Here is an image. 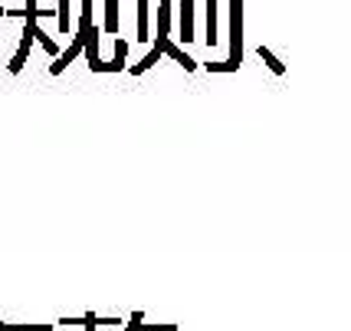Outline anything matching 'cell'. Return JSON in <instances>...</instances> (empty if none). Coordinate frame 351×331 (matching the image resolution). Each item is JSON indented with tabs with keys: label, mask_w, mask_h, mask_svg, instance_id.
<instances>
[{
	"label": "cell",
	"mask_w": 351,
	"mask_h": 331,
	"mask_svg": "<svg viewBox=\"0 0 351 331\" xmlns=\"http://www.w3.org/2000/svg\"><path fill=\"white\" fill-rule=\"evenodd\" d=\"M95 325H119V318H99L95 315Z\"/></svg>",
	"instance_id": "cell-11"
},
{
	"label": "cell",
	"mask_w": 351,
	"mask_h": 331,
	"mask_svg": "<svg viewBox=\"0 0 351 331\" xmlns=\"http://www.w3.org/2000/svg\"><path fill=\"white\" fill-rule=\"evenodd\" d=\"M33 40H36V23H30L27 20V27H23V40H20V46H16V53H14V60H10V73H20L23 69V62H27V56H30V46H33Z\"/></svg>",
	"instance_id": "cell-1"
},
{
	"label": "cell",
	"mask_w": 351,
	"mask_h": 331,
	"mask_svg": "<svg viewBox=\"0 0 351 331\" xmlns=\"http://www.w3.org/2000/svg\"><path fill=\"white\" fill-rule=\"evenodd\" d=\"M138 40H148V0H138Z\"/></svg>",
	"instance_id": "cell-6"
},
{
	"label": "cell",
	"mask_w": 351,
	"mask_h": 331,
	"mask_svg": "<svg viewBox=\"0 0 351 331\" xmlns=\"http://www.w3.org/2000/svg\"><path fill=\"white\" fill-rule=\"evenodd\" d=\"M125 53H128V43L119 40V43H115V60L102 62V66H99V73H122L125 69Z\"/></svg>",
	"instance_id": "cell-3"
},
{
	"label": "cell",
	"mask_w": 351,
	"mask_h": 331,
	"mask_svg": "<svg viewBox=\"0 0 351 331\" xmlns=\"http://www.w3.org/2000/svg\"><path fill=\"white\" fill-rule=\"evenodd\" d=\"M158 56H161V46H154L152 53H148V56H145V60L138 62V66H132V73H145V69H148V66H154V60H158Z\"/></svg>",
	"instance_id": "cell-8"
},
{
	"label": "cell",
	"mask_w": 351,
	"mask_h": 331,
	"mask_svg": "<svg viewBox=\"0 0 351 331\" xmlns=\"http://www.w3.org/2000/svg\"><path fill=\"white\" fill-rule=\"evenodd\" d=\"M106 33H119V0H106Z\"/></svg>",
	"instance_id": "cell-5"
},
{
	"label": "cell",
	"mask_w": 351,
	"mask_h": 331,
	"mask_svg": "<svg viewBox=\"0 0 351 331\" xmlns=\"http://www.w3.org/2000/svg\"><path fill=\"white\" fill-rule=\"evenodd\" d=\"M79 53H86V36H82V33H76V36H73V43H69V49H62L60 56L53 60V66H49V73H53V75H62V69H66L69 62L76 60Z\"/></svg>",
	"instance_id": "cell-2"
},
{
	"label": "cell",
	"mask_w": 351,
	"mask_h": 331,
	"mask_svg": "<svg viewBox=\"0 0 351 331\" xmlns=\"http://www.w3.org/2000/svg\"><path fill=\"white\" fill-rule=\"evenodd\" d=\"M23 16H27L30 23H36V20H40V10H36V0H27V10H23Z\"/></svg>",
	"instance_id": "cell-9"
},
{
	"label": "cell",
	"mask_w": 351,
	"mask_h": 331,
	"mask_svg": "<svg viewBox=\"0 0 351 331\" xmlns=\"http://www.w3.org/2000/svg\"><path fill=\"white\" fill-rule=\"evenodd\" d=\"M56 23H60V33H62V36L73 30V14H69V0H60V7H56Z\"/></svg>",
	"instance_id": "cell-4"
},
{
	"label": "cell",
	"mask_w": 351,
	"mask_h": 331,
	"mask_svg": "<svg viewBox=\"0 0 351 331\" xmlns=\"http://www.w3.org/2000/svg\"><path fill=\"white\" fill-rule=\"evenodd\" d=\"M184 36H191V0H184Z\"/></svg>",
	"instance_id": "cell-10"
},
{
	"label": "cell",
	"mask_w": 351,
	"mask_h": 331,
	"mask_svg": "<svg viewBox=\"0 0 351 331\" xmlns=\"http://www.w3.org/2000/svg\"><path fill=\"white\" fill-rule=\"evenodd\" d=\"M36 40H40V46H43V49H46V53H49V56H53V60H56V56H60V53H62L60 46L53 43V40H49V36H46V33L40 30V27H36Z\"/></svg>",
	"instance_id": "cell-7"
},
{
	"label": "cell",
	"mask_w": 351,
	"mask_h": 331,
	"mask_svg": "<svg viewBox=\"0 0 351 331\" xmlns=\"http://www.w3.org/2000/svg\"><path fill=\"white\" fill-rule=\"evenodd\" d=\"M3 16H7V10H3V7H0V20H3Z\"/></svg>",
	"instance_id": "cell-12"
}]
</instances>
